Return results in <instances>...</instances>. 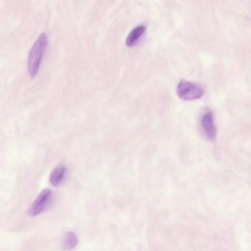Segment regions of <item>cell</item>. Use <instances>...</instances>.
<instances>
[{"instance_id": "cell-5", "label": "cell", "mask_w": 251, "mask_h": 251, "mask_svg": "<svg viewBox=\"0 0 251 251\" xmlns=\"http://www.w3.org/2000/svg\"><path fill=\"white\" fill-rule=\"evenodd\" d=\"M145 31H146L145 26L141 25L135 27L127 36V39H126V45L129 48L135 46Z\"/></svg>"}, {"instance_id": "cell-6", "label": "cell", "mask_w": 251, "mask_h": 251, "mask_svg": "<svg viewBox=\"0 0 251 251\" xmlns=\"http://www.w3.org/2000/svg\"><path fill=\"white\" fill-rule=\"evenodd\" d=\"M66 175V167L64 165H59L55 167L50 174V180L53 186H58L64 180Z\"/></svg>"}, {"instance_id": "cell-7", "label": "cell", "mask_w": 251, "mask_h": 251, "mask_svg": "<svg viewBox=\"0 0 251 251\" xmlns=\"http://www.w3.org/2000/svg\"><path fill=\"white\" fill-rule=\"evenodd\" d=\"M77 243H78V239H77V236H76L74 232L69 231L66 233L65 236H64V242H63L64 249H73V248L77 246Z\"/></svg>"}, {"instance_id": "cell-3", "label": "cell", "mask_w": 251, "mask_h": 251, "mask_svg": "<svg viewBox=\"0 0 251 251\" xmlns=\"http://www.w3.org/2000/svg\"><path fill=\"white\" fill-rule=\"evenodd\" d=\"M52 199V191L50 189H44L38 195L34 202L32 204L29 209V215L30 217H36L42 214L48 208Z\"/></svg>"}, {"instance_id": "cell-1", "label": "cell", "mask_w": 251, "mask_h": 251, "mask_svg": "<svg viewBox=\"0 0 251 251\" xmlns=\"http://www.w3.org/2000/svg\"><path fill=\"white\" fill-rule=\"evenodd\" d=\"M48 45V36L46 33H42L30 49L27 60V68L31 78H34L39 73Z\"/></svg>"}, {"instance_id": "cell-4", "label": "cell", "mask_w": 251, "mask_h": 251, "mask_svg": "<svg viewBox=\"0 0 251 251\" xmlns=\"http://www.w3.org/2000/svg\"><path fill=\"white\" fill-rule=\"evenodd\" d=\"M201 125L205 137L210 141L215 140L217 127L214 123V114L211 110L205 111L201 116Z\"/></svg>"}, {"instance_id": "cell-2", "label": "cell", "mask_w": 251, "mask_h": 251, "mask_svg": "<svg viewBox=\"0 0 251 251\" xmlns=\"http://www.w3.org/2000/svg\"><path fill=\"white\" fill-rule=\"evenodd\" d=\"M205 94V89L201 85L180 80L177 86V95L179 98L186 101L201 99Z\"/></svg>"}]
</instances>
